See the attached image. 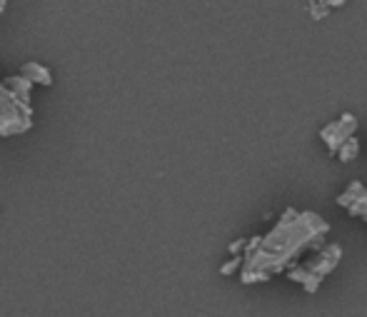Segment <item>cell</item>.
Listing matches in <instances>:
<instances>
[{"mask_svg": "<svg viewBox=\"0 0 367 317\" xmlns=\"http://www.w3.org/2000/svg\"><path fill=\"white\" fill-rule=\"evenodd\" d=\"M330 233V225L320 215L310 210H292L288 207L272 230L262 238L245 240V258H243V280L245 285L265 282L288 272L297 265V260L308 250H317L325 245V235Z\"/></svg>", "mask_w": 367, "mask_h": 317, "instance_id": "1", "label": "cell"}, {"mask_svg": "<svg viewBox=\"0 0 367 317\" xmlns=\"http://www.w3.org/2000/svg\"><path fill=\"white\" fill-rule=\"evenodd\" d=\"M342 260V247L340 245H322L317 247V258L310 262V265H300V267H290L288 278L292 282H300L302 290L308 292H317L320 282L328 278L330 272H335V267L340 265Z\"/></svg>", "mask_w": 367, "mask_h": 317, "instance_id": "2", "label": "cell"}, {"mask_svg": "<svg viewBox=\"0 0 367 317\" xmlns=\"http://www.w3.org/2000/svg\"><path fill=\"white\" fill-rule=\"evenodd\" d=\"M355 130H357V117H355L353 113H345L340 120H335V123L325 125V128L320 130V137L328 143L330 155H337L340 145L355 135Z\"/></svg>", "mask_w": 367, "mask_h": 317, "instance_id": "3", "label": "cell"}, {"mask_svg": "<svg viewBox=\"0 0 367 317\" xmlns=\"http://www.w3.org/2000/svg\"><path fill=\"white\" fill-rule=\"evenodd\" d=\"M337 205L345 207V210H348L350 215H355V218L367 220V185L353 180L348 185V190L337 198Z\"/></svg>", "mask_w": 367, "mask_h": 317, "instance_id": "4", "label": "cell"}, {"mask_svg": "<svg viewBox=\"0 0 367 317\" xmlns=\"http://www.w3.org/2000/svg\"><path fill=\"white\" fill-rule=\"evenodd\" d=\"M357 153H360V145H357V140H355V135L350 137V140H345V143L340 145V150H337V160L340 162H350L353 157H357Z\"/></svg>", "mask_w": 367, "mask_h": 317, "instance_id": "5", "label": "cell"}, {"mask_svg": "<svg viewBox=\"0 0 367 317\" xmlns=\"http://www.w3.org/2000/svg\"><path fill=\"white\" fill-rule=\"evenodd\" d=\"M330 13L328 6H322V3H310V15H313V20H325Z\"/></svg>", "mask_w": 367, "mask_h": 317, "instance_id": "6", "label": "cell"}, {"mask_svg": "<svg viewBox=\"0 0 367 317\" xmlns=\"http://www.w3.org/2000/svg\"><path fill=\"white\" fill-rule=\"evenodd\" d=\"M240 265H243V258H235V260H230L228 265L220 267V272H223V275H230V272H235Z\"/></svg>", "mask_w": 367, "mask_h": 317, "instance_id": "7", "label": "cell"}, {"mask_svg": "<svg viewBox=\"0 0 367 317\" xmlns=\"http://www.w3.org/2000/svg\"><path fill=\"white\" fill-rule=\"evenodd\" d=\"M240 247H245V240H237V242H232V245H230V253H237Z\"/></svg>", "mask_w": 367, "mask_h": 317, "instance_id": "8", "label": "cell"}]
</instances>
